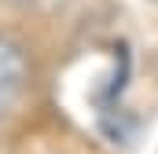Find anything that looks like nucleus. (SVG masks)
Returning <instances> with one entry per match:
<instances>
[{
  "label": "nucleus",
  "instance_id": "f257e3e1",
  "mask_svg": "<svg viewBox=\"0 0 158 154\" xmlns=\"http://www.w3.org/2000/svg\"><path fill=\"white\" fill-rule=\"evenodd\" d=\"M22 81H26V59H22V51L11 40L0 37V110L19 95Z\"/></svg>",
  "mask_w": 158,
  "mask_h": 154
}]
</instances>
